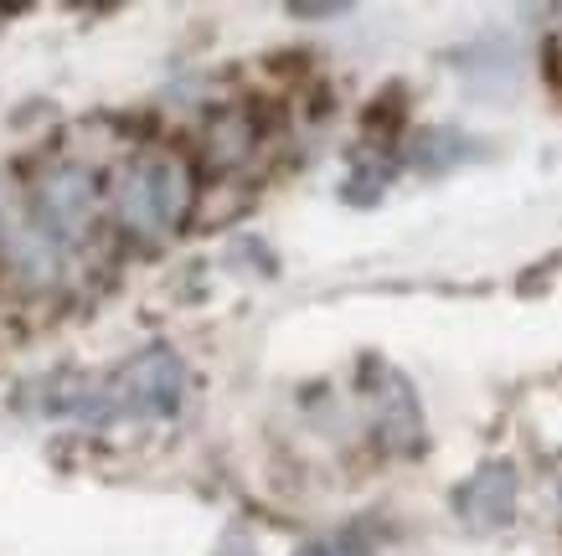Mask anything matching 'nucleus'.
<instances>
[{"mask_svg":"<svg viewBox=\"0 0 562 556\" xmlns=\"http://www.w3.org/2000/svg\"><path fill=\"white\" fill-rule=\"evenodd\" d=\"M191 376L171 345H145L114 371H52L42 382L47 418H78L88 428H120V422H171L187 407Z\"/></svg>","mask_w":562,"mask_h":556,"instance_id":"nucleus-1","label":"nucleus"},{"mask_svg":"<svg viewBox=\"0 0 562 556\" xmlns=\"http://www.w3.org/2000/svg\"><path fill=\"white\" fill-rule=\"evenodd\" d=\"M120 222L139 237L181 232L196 202V181L181 155H139L120 175Z\"/></svg>","mask_w":562,"mask_h":556,"instance_id":"nucleus-2","label":"nucleus"},{"mask_svg":"<svg viewBox=\"0 0 562 556\" xmlns=\"http://www.w3.org/2000/svg\"><path fill=\"white\" fill-rule=\"evenodd\" d=\"M93 212H99V175L88 166H52L32 191L36 227H47L63 248L93 227Z\"/></svg>","mask_w":562,"mask_h":556,"instance_id":"nucleus-3","label":"nucleus"},{"mask_svg":"<svg viewBox=\"0 0 562 556\" xmlns=\"http://www.w3.org/2000/svg\"><path fill=\"white\" fill-rule=\"evenodd\" d=\"M516 464L512 458H485L460 489H454V515H460L470 531H501L512 525L516 515Z\"/></svg>","mask_w":562,"mask_h":556,"instance_id":"nucleus-4","label":"nucleus"},{"mask_svg":"<svg viewBox=\"0 0 562 556\" xmlns=\"http://www.w3.org/2000/svg\"><path fill=\"white\" fill-rule=\"evenodd\" d=\"M372 402H376V428H382L387 449H397V454L424 449V412H418V397H413V387L397 371H382V392Z\"/></svg>","mask_w":562,"mask_h":556,"instance_id":"nucleus-5","label":"nucleus"},{"mask_svg":"<svg viewBox=\"0 0 562 556\" xmlns=\"http://www.w3.org/2000/svg\"><path fill=\"white\" fill-rule=\"evenodd\" d=\"M475 155V139L464 135V129H449V124H434V129H418L413 135V170H424V175H443V170L464 166Z\"/></svg>","mask_w":562,"mask_h":556,"instance_id":"nucleus-6","label":"nucleus"},{"mask_svg":"<svg viewBox=\"0 0 562 556\" xmlns=\"http://www.w3.org/2000/svg\"><path fill=\"white\" fill-rule=\"evenodd\" d=\"M294 556H367L357 536H321V541H305Z\"/></svg>","mask_w":562,"mask_h":556,"instance_id":"nucleus-7","label":"nucleus"},{"mask_svg":"<svg viewBox=\"0 0 562 556\" xmlns=\"http://www.w3.org/2000/svg\"><path fill=\"white\" fill-rule=\"evenodd\" d=\"M351 5H290V16L294 21H336V16H346Z\"/></svg>","mask_w":562,"mask_h":556,"instance_id":"nucleus-8","label":"nucleus"},{"mask_svg":"<svg viewBox=\"0 0 562 556\" xmlns=\"http://www.w3.org/2000/svg\"><path fill=\"white\" fill-rule=\"evenodd\" d=\"M217 556H258V552H254V541L243 536V531H227L222 546H217Z\"/></svg>","mask_w":562,"mask_h":556,"instance_id":"nucleus-9","label":"nucleus"}]
</instances>
